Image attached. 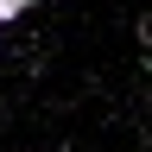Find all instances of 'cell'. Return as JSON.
Returning a JSON list of instances; mask_svg holds the SVG:
<instances>
[{"label": "cell", "mask_w": 152, "mask_h": 152, "mask_svg": "<svg viewBox=\"0 0 152 152\" xmlns=\"http://www.w3.org/2000/svg\"><path fill=\"white\" fill-rule=\"evenodd\" d=\"M32 7H38V0H0V26H13V19H26Z\"/></svg>", "instance_id": "obj_1"}]
</instances>
